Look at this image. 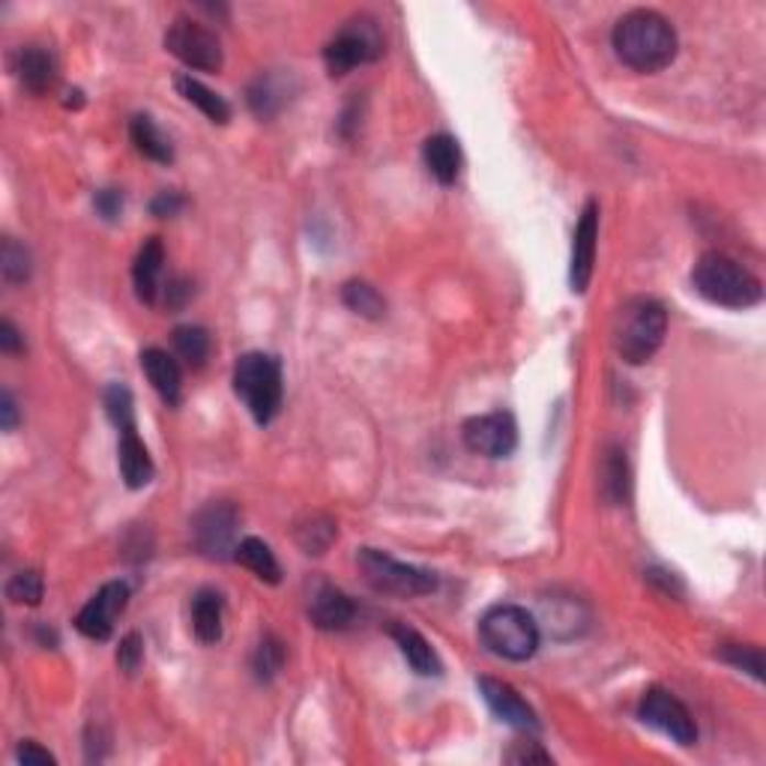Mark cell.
Instances as JSON below:
<instances>
[{
	"instance_id": "6da1fadb",
	"label": "cell",
	"mask_w": 766,
	"mask_h": 766,
	"mask_svg": "<svg viewBox=\"0 0 766 766\" xmlns=\"http://www.w3.org/2000/svg\"><path fill=\"white\" fill-rule=\"evenodd\" d=\"M614 52L635 73H659L677 57L674 24L653 10L626 12L611 33Z\"/></svg>"
},
{
	"instance_id": "7a4b0ae2",
	"label": "cell",
	"mask_w": 766,
	"mask_h": 766,
	"mask_svg": "<svg viewBox=\"0 0 766 766\" xmlns=\"http://www.w3.org/2000/svg\"><path fill=\"white\" fill-rule=\"evenodd\" d=\"M692 285L707 303L724 309H752L764 299L760 278L724 252H707L698 258Z\"/></svg>"
},
{
	"instance_id": "3957f363",
	"label": "cell",
	"mask_w": 766,
	"mask_h": 766,
	"mask_svg": "<svg viewBox=\"0 0 766 766\" xmlns=\"http://www.w3.org/2000/svg\"><path fill=\"white\" fill-rule=\"evenodd\" d=\"M665 332H668V311L659 299H628L614 318V351L628 365H644L656 357L665 341Z\"/></svg>"
},
{
	"instance_id": "277c9868",
	"label": "cell",
	"mask_w": 766,
	"mask_h": 766,
	"mask_svg": "<svg viewBox=\"0 0 766 766\" xmlns=\"http://www.w3.org/2000/svg\"><path fill=\"white\" fill-rule=\"evenodd\" d=\"M234 393L243 398L258 426H270L278 416L285 395L282 362L273 353H243L234 365Z\"/></svg>"
},
{
	"instance_id": "5b68a950",
	"label": "cell",
	"mask_w": 766,
	"mask_h": 766,
	"mask_svg": "<svg viewBox=\"0 0 766 766\" xmlns=\"http://www.w3.org/2000/svg\"><path fill=\"white\" fill-rule=\"evenodd\" d=\"M482 644L506 661H527L539 649V623L522 605H494L479 620Z\"/></svg>"
},
{
	"instance_id": "8992f818",
	"label": "cell",
	"mask_w": 766,
	"mask_h": 766,
	"mask_svg": "<svg viewBox=\"0 0 766 766\" xmlns=\"http://www.w3.org/2000/svg\"><path fill=\"white\" fill-rule=\"evenodd\" d=\"M357 563H360V572L369 581V587L377 590V593H386V597L416 599L428 597V593L437 590L435 572L419 569V566L398 563L395 557H390L386 551H377V548H362L357 554Z\"/></svg>"
},
{
	"instance_id": "52a82bcc",
	"label": "cell",
	"mask_w": 766,
	"mask_h": 766,
	"mask_svg": "<svg viewBox=\"0 0 766 766\" xmlns=\"http://www.w3.org/2000/svg\"><path fill=\"white\" fill-rule=\"evenodd\" d=\"M383 54V33L374 19L369 15H357L344 24L336 36H332L327 48H324V64L332 78L348 75L357 66L374 64Z\"/></svg>"
},
{
	"instance_id": "ba28073f",
	"label": "cell",
	"mask_w": 766,
	"mask_h": 766,
	"mask_svg": "<svg viewBox=\"0 0 766 766\" xmlns=\"http://www.w3.org/2000/svg\"><path fill=\"white\" fill-rule=\"evenodd\" d=\"M165 48L183 66L198 69V73H219L225 64L219 36L210 28H204L201 22H195V19H174V24L165 33Z\"/></svg>"
},
{
	"instance_id": "9c48e42d",
	"label": "cell",
	"mask_w": 766,
	"mask_h": 766,
	"mask_svg": "<svg viewBox=\"0 0 766 766\" xmlns=\"http://www.w3.org/2000/svg\"><path fill=\"white\" fill-rule=\"evenodd\" d=\"M641 722L656 727L659 734L670 736L677 745H694L698 743V724H694L692 713L686 710V703L680 698H674L668 689L653 686L644 692L638 707Z\"/></svg>"
},
{
	"instance_id": "30bf717a",
	"label": "cell",
	"mask_w": 766,
	"mask_h": 766,
	"mask_svg": "<svg viewBox=\"0 0 766 766\" xmlns=\"http://www.w3.org/2000/svg\"><path fill=\"white\" fill-rule=\"evenodd\" d=\"M237 524H240V512L231 503H207L195 522H192V536H195V548L210 557V560H228L237 551Z\"/></svg>"
},
{
	"instance_id": "8fae6325",
	"label": "cell",
	"mask_w": 766,
	"mask_h": 766,
	"mask_svg": "<svg viewBox=\"0 0 766 766\" xmlns=\"http://www.w3.org/2000/svg\"><path fill=\"white\" fill-rule=\"evenodd\" d=\"M464 447L470 452L485 458H506L518 447V426L506 411H494V414L473 416L461 428Z\"/></svg>"
},
{
	"instance_id": "7c38bea8",
	"label": "cell",
	"mask_w": 766,
	"mask_h": 766,
	"mask_svg": "<svg viewBox=\"0 0 766 766\" xmlns=\"http://www.w3.org/2000/svg\"><path fill=\"white\" fill-rule=\"evenodd\" d=\"M129 605V587L123 581H108L90 602H87L78 617L75 628L90 641H108L114 635V623Z\"/></svg>"
},
{
	"instance_id": "4fadbf2b",
	"label": "cell",
	"mask_w": 766,
	"mask_h": 766,
	"mask_svg": "<svg viewBox=\"0 0 766 766\" xmlns=\"http://www.w3.org/2000/svg\"><path fill=\"white\" fill-rule=\"evenodd\" d=\"M597 243H599V204L587 201L581 219L574 225L572 261H569V285L574 294H587L597 270Z\"/></svg>"
},
{
	"instance_id": "5bb4252c",
	"label": "cell",
	"mask_w": 766,
	"mask_h": 766,
	"mask_svg": "<svg viewBox=\"0 0 766 766\" xmlns=\"http://www.w3.org/2000/svg\"><path fill=\"white\" fill-rule=\"evenodd\" d=\"M477 686L482 701L489 703V710L501 722H506L515 731H524V734H536L539 731V719L533 713V707L512 689L510 682L494 680V677H479Z\"/></svg>"
},
{
	"instance_id": "9a60e30c",
	"label": "cell",
	"mask_w": 766,
	"mask_h": 766,
	"mask_svg": "<svg viewBox=\"0 0 766 766\" xmlns=\"http://www.w3.org/2000/svg\"><path fill=\"white\" fill-rule=\"evenodd\" d=\"M118 461H120V473H123V482L129 489L139 491L144 485L153 482V458H150L144 440L139 437V423L135 419H127V423H118Z\"/></svg>"
},
{
	"instance_id": "2e32d148",
	"label": "cell",
	"mask_w": 766,
	"mask_h": 766,
	"mask_svg": "<svg viewBox=\"0 0 766 766\" xmlns=\"http://www.w3.org/2000/svg\"><path fill=\"white\" fill-rule=\"evenodd\" d=\"M141 369L147 374L150 386L160 393V398L168 407H177L183 402V372L180 362L174 360L162 348H147L141 351Z\"/></svg>"
},
{
	"instance_id": "e0dca14e",
	"label": "cell",
	"mask_w": 766,
	"mask_h": 766,
	"mask_svg": "<svg viewBox=\"0 0 766 766\" xmlns=\"http://www.w3.org/2000/svg\"><path fill=\"white\" fill-rule=\"evenodd\" d=\"M309 617L320 632H344L357 617V605H353L348 593H341L339 587L324 584L311 597Z\"/></svg>"
},
{
	"instance_id": "ac0fdd59",
	"label": "cell",
	"mask_w": 766,
	"mask_h": 766,
	"mask_svg": "<svg viewBox=\"0 0 766 766\" xmlns=\"http://www.w3.org/2000/svg\"><path fill=\"white\" fill-rule=\"evenodd\" d=\"M162 264H165V245H162L160 237H150V240H144L139 255H135V264H132L135 294L147 306H156V299H160Z\"/></svg>"
},
{
	"instance_id": "d6986e66",
	"label": "cell",
	"mask_w": 766,
	"mask_h": 766,
	"mask_svg": "<svg viewBox=\"0 0 766 766\" xmlns=\"http://www.w3.org/2000/svg\"><path fill=\"white\" fill-rule=\"evenodd\" d=\"M15 73H19V81L24 85V90H31L33 96H43L54 87L57 66H54V57L45 48L28 45V48L15 54Z\"/></svg>"
},
{
	"instance_id": "ffe728a7",
	"label": "cell",
	"mask_w": 766,
	"mask_h": 766,
	"mask_svg": "<svg viewBox=\"0 0 766 766\" xmlns=\"http://www.w3.org/2000/svg\"><path fill=\"white\" fill-rule=\"evenodd\" d=\"M390 635H393L395 647L402 649V656L407 659V665H411L419 677H440L444 665H440V659H437L435 647H431V644H428L416 628L395 623V626H390Z\"/></svg>"
},
{
	"instance_id": "44dd1931",
	"label": "cell",
	"mask_w": 766,
	"mask_h": 766,
	"mask_svg": "<svg viewBox=\"0 0 766 766\" xmlns=\"http://www.w3.org/2000/svg\"><path fill=\"white\" fill-rule=\"evenodd\" d=\"M423 162L440 186H452L461 174V150L452 135H431L423 144Z\"/></svg>"
},
{
	"instance_id": "7402d4cb",
	"label": "cell",
	"mask_w": 766,
	"mask_h": 766,
	"mask_svg": "<svg viewBox=\"0 0 766 766\" xmlns=\"http://www.w3.org/2000/svg\"><path fill=\"white\" fill-rule=\"evenodd\" d=\"M599 489L611 506H623L632 494V473H628L626 452L620 447H608L605 458H602V470H599Z\"/></svg>"
},
{
	"instance_id": "603a6c76",
	"label": "cell",
	"mask_w": 766,
	"mask_h": 766,
	"mask_svg": "<svg viewBox=\"0 0 766 766\" xmlns=\"http://www.w3.org/2000/svg\"><path fill=\"white\" fill-rule=\"evenodd\" d=\"M222 620H225V602L216 590H201L192 599V628L195 638L201 644H216L222 641Z\"/></svg>"
},
{
	"instance_id": "cb8c5ba5",
	"label": "cell",
	"mask_w": 766,
	"mask_h": 766,
	"mask_svg": "<svg viewBox=\"0 0 766 766\" xmlns=\"http://www.w3.org/2000/svg\"><path fill=\"white\" fill-rule=\"evenodd\" d=\"M177 90H180L183 99H186L189 106L198 108L210 123H219V127H222V123L231 120V106L225 102L222 96L214 94L210 87L201 85L198 78H192V75H177Z\"/></svg>"
},
{
	"instance_id": "d4e9b609",
	"label": "cell",
	"mask_w": 766,
	"mask_h": 766,
	"mask_svg": "<svg viewBox=\"0 0 766 766\" xmlns=\"http://www.w3.org/2000/svg\"><path fill=\"white\" fill-rule=\"evenodd\" d=\"M129 135H132V144L139 150L141 156H147L150 162H160V165H171L174 162V147L171 141L162 135V129L153 123V118L147 114H139L129 123Z\"/></svg>"
},
{
	"instance_id": "484cf974",
	"label": "cell",
	"mask_w": 766,
	"mask_h": 766,
	"mask_svg": "<svg viewBox=\"0 0 766 766\" xmlns=\"http://www.w3.org/2000/svg\"><path fill=\"white\" fill-rule=\"evenodd\" d=\"M234 560L243 563L249 572H255L266 584H278L282 581V566H278L276 554L270 551V545L255 539V536H245V539L237 543Z\"/></svg>"
},
{
	"instance_id": "4316f807",
	"label": "cell",
	"mask_w": 766,
	"mask_h": 766,
	"mask_svg": "<svg viewBox=\"0 0 766 766\" xmlns=\"http://www.w3.org/2000/svg\"><path fill=\"white\" fill-rule=\"evenodd\" d=\"M336 536H339L336 522H332L330 515H320V512L309 515L306 522H299L297 530H294V539H297L299 548L306 554H315V557L327 554V548L336 543Z\"/></svg>"
},
{
	"instance_id": "83f0119b",
	"label": "cell",
	"mask_w": 766,
	"mask_h": 766,
	"mask_svg": "<svg viewBox=\"0 0 766 766\" xmlns=\"http://www.w3.org/2000/svg\"><path fill=\"white\" fill-rule=\"evenodd\" d=\"M287 106L285 81L276 75H261L255 85L249 87V108L255 111V118L270 120Z\"/></svg>"
},
{
	"instance_id": "f1b7e54d",
	"label": "cell",
	"mask_w": 766,
	"mask_h": 766,
	"mask_svg": "<svg viewBox=\"0 0 766 766\" xmlns=\"http://www.w3.org/2000/svg\"><path fill=\"white\" fill-rule=\"evenodd\" d=\"M341 303L360 318L381 320L386 315V299L381 297V291L369 282H360V278H353L341 287Z\"/></svg>"
},
{
	"instance_id": "f546056e",
	"label": "cell",
	"mask_w": 766,
	"mask_h": 766,
	"mask_svg": "<svg viewBox=\"0 0 766 766\" xmlns=\"http://www.w3.org/2000/svg\"><path fill=\"white\" fill-rule=\"evenodd\" d=\"M210 332L198 327V324H186V327H177L174 330V348H177V357L186 360V365L192 369H201L207 357H210Z\"/></svg>"
},
{
	"instance_id": "4dcf8cb0",
	"label": "cell",
	"mask_w": 766,
	"mask_h": 766,
	"mask_svg": "<svg viewBox=\"0 0 766 766\" xmlns=\"http://www.w3.org/2000/svg\"><path fill=\"white\" fill-rule=\"evenodd\" d=\"M285 644L276 638V635H264L258 641L255 653H252V670L261 682L276 680L278 670L285 668Z\"/></svg>"
},
{
	"instance_id": "1f68e13d",
	"label": "cell",
	"mask_w": 766,
	"mask_h": 766,
	"mask_svg": "<svg viewBox=\"0 0 766 766\" xmlns=\"http://www.w3.org/2000/svg\"><path fill=\"white\" fill-rule=\"evenodd\" d=\"M0 273L10 285H24L31 278V255L12 237H7L3 245H0Z\"/></svg>"
},
{
	"instance_id": "d6a6232c",
	"label": "cell",
	"mask_w": 766,
	"mask_h": 766,
	"mask_svg": "<svg viewBox=\"0 0 766 766\" xmlns=\"http://www.w3.org/2000/svg\"><path fill=\"white\" fill-rule=\"evenodd\" d=\"M719 659L727 661L731 668L745 670L752 680H764V653H760V647H752V644H722Z\"/></svg>"
},
{
	"instance_id": "836d02e7",
	"label": "cell",
	"mask_w": 766,
	"mask_h": 766,
	"mask_svg": "<svg viewBox=\"0 0 766 766\" xmlns=\"http://www.w3.org/2000/svg\"><path fill=\"white\" fill-rule=\"evenodd\" d=\"M43 574L33 572V569L12 574L10 584H7V597H10V602H15V605H40V602H43Z\"/></svg>"
},
{
	"instance_id": "e575fe53",
	"label": "cell",
	"mask_w": 766,
	"mask_h": 766,
	"mask_svg": "<svg viewBox=\"0 0 766 766\" xmlns=\"http://www.w3.org/2000/svg\"><path fill=\"white\" fill-rule=\"evenodd\" d=\"M141 661H144V641H141L139 632H129L127 638L120 641V647H118L120 670L132 677V674L141 668Z\"/></svg>"
},
{
	"instance_id": "d590c367",
	"label": "cell",
	"mask_w": 766,
	"mask_h": 766,
	"mask_svg": "<svg viewBox=\"0 0 766 766\" xmlns=\"http://www.w3.org/2000/svg\"><path fill=\"white\" fill-rule=\"evenodd\" d=\"M96 214L102 216L106 222H118L123 214V192L120 189H99L94 195Z\"/></svg>"
},
{
	"instance_id": "8d00e7d4",
	"label": "cell",
	"mask_w": 766,
	"mask_h": 766,
	"mask_svg": "<svg viewBox=\"0 0 766 766\" xmlns=\"http://www.w3.org/2000/svg\"><path fill=\"white\" fill-rule=\"evenodd\" d=\"M506 760H510V764H554V757L548 755V752H543L539 743H533V740L512 745Z\"/></svg>"
},
{
	"instance_id": "74e56055",
	"label": "cell",
	"mask_w": 766,
	"mask_h": 766,
	"mask_svg": "<svg viewBox=\"0 0 766 766\" xmlns=\"http://www.w3.org/2000/svg\"><path fill=\"white\" fill-rule=\"evenodd\" d=\"M15 757H19V764H24V766H54L57 764L52 752H48V748H43L40 743H33V740H24V743L19 745Z\"/></svg>"
},
{
	"instance_id": "f35d334b",
	"label": "cell",
	"mask_w": 766,
	"mask_h": 766,
	"mask_svg": "<svg viewBox=\"0 0 766 766\" xmlns=\"http://www.w3.org/2000/svg\"><path fill=\"white\" fill-rule=\"evenodd\" d=\"M183 204H186V198H183L180 192H160L153 198V204H150V210H153V216H160V219H168V216L180 214Z\"/></svg>"
},
{
	"instance_id": "ab89813d",
	"label": "cell",
	"mask_w": 766,
	"mask_h": 766,
	"mask_svg": "<svg viewBox=\"0 0 766 766\" xmlns=\"http://www.w3.org/2000/svg\"><path fill=\"white\" fill-rule=\"evenodd\" d=\"M0 351L3 353H22L24 336L12 320H0Z\"/></svg>"
},
{
	"instance_id": "60d3db41",
	"label": "cell",
	"mask_w": 766,
	"mask_h": 766,
	"mask_svg": "<svg viewBox=\"0 0 766 766\" xmlns=\"http://www.w3.org/2000/svg\"><path fill=\"white\" fill-rule=\"evenodd\" d=\"M192 297V285L186 282V278H171L168 285H165V303H168V309H180L183 303Z\"/></svg>"
},
{
	"instance_id": "b9f144b4",
	"label": "cell",
	"mask_w": 766,
	"mask_h": 766,
	"mask_svg": "<svg viewBox=\"0 0 766 766\" xmlns=\"http://www.w3.org/2000/svg\"><path fill=\"white\" fill-rule=\"evenodd\" d=\"M0 426H3V431H12L19 426V405H15L12 393L0 395Z\"/></svg>"
},
{
	"instance_id": "7bdbcfd3",
	"label": "cell",
	"mask_w": 766,
	"mask_h": 766,
	"mask_svg": "<svg viewBox=\"0 0 766 766\" xmlns=\"http://www.w3.org/2000/svg\"><path fill=\"white\" fill-rule=\"evenodd\" d=\"M36 638L43 641L45 647H54V644H57V635H54L52 628H45V626H36Z\"/></svg>"
}]
</instances>
